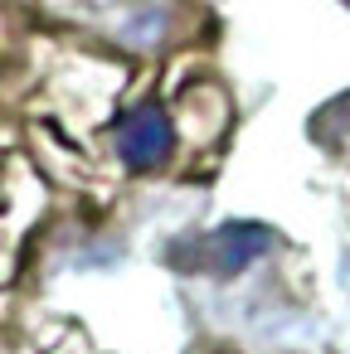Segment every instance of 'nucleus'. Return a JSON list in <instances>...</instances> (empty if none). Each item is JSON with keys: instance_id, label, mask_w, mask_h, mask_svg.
I'll list each match as a JSON object with an SVG mask.
<instances>
[{"instance_id": "f03ea898", "label": "nucleus", "mask_w": 350, "mask_h": 354, "mask_svg": "<svg viewBox=\"0 0 350 354\" xmlns=\"http://www.w3.org/2000/svg\"><path fill=\"white\" fill-rule=\"evenodd\" d=\"M268 243H272V233H268L263 223H224V228H214V233L200 243V252H204V267H209V272L234 277V272H243L248 262H258V257L268 252Z\"/></svg>"}, {"instance_id": "f257e3e1", "label": "nucleus", "mask_w": 350, "mask_h": 354, "mask_svg": "<svg viewBox=\"0 0 350 354\" xmlns=\"http://www.w3.org/2000/svg\"><path fill=\"white\" fill-rule=\"evenodd\" d=\"M112 146H117V156H122L127 170L146 175V170H161V165L170 160V151H175V127H170V117H166L161 107L146 102V107H132V112L117 122Z\"/></svg>"}]
</instances>
